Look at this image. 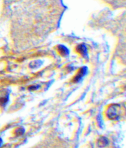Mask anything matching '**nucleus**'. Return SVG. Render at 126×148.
I'll return each instance as SVG.
<instances>
[{"label":"nucleus","instance_id":"1","mask_svg":"<svg viewBox=\"0 0 126 148\" xmlns=\"http://www.w3.org/2000/svg\"><path fill=\"white\" fill-rule=\"evenodd\" d=\"M107 117L111 120L118 119L121 115V106L119 104L110 106L107 110Z\"/></svg>","mask_w":126,"mask_h":148},{"label":"nucleus","instance_id":"2","mask_svg":"<svg viewBox=\"0 0 126 148\" xmlns=\"http://www.w3.org/2000/svg\"><path fill=\"white\" fill-rule=\"evenodd\" d=\"M108 141L105 137H101L97 141V145L99 147H104L108 145Z\"/></svg>","mask_w":126,"mask_h":148},{"label":"nucleus","instance_id":"3","mask_svg":"<svg viewBox=\"0 0 126 148\" xmlns=\"http://www.w3.org/2000/svg\"><path fill=\"white\" fill-rule=\"evenodd\" d=\"M86 72H87L86 67H83L82 69H81V70L80 71V72H79V73H78V75L75 77V78H74V81L75 82H79L82 78V77L85 75Z\"/></svg>","mask_w":126,"mask_h":148},{"label":"nucleus","instance_id":"4","mask_svg":"<svg viewBox=\"0 0 126 148\" xmlns=\"http://www.w3.org/2000/svg\"><path fill=\"white\" fill-rule=\"evenodd\" d=\"M77 50L82 55H86L87 54V48L84 45H79L77 48Z\"/></svg>","mask_w":126,"mask_h":148},{"label":"nucleus","instance_id":"5","mask_svg":"<svg viewBox=\"0 0 126 148\" xmlns=\"http://www.w3.org/2000/svg\"><path fill=\"white\" fill-rule=\"evenodd\" d=\"M59 49L60 51V52L63 56H66L68 53V51L67 48H65L63 46H60L59 47Z\"/></svg>","mask_w":126,"mask_h":148},{"label":"nucleus","instance_id":"6","mask_svg":"<svg viewBox=\"0 0 126 148\" xmlns=\"http://www.w3.org/2000/svg\"><path fill=\"white\" fill-rule=\"evenodd\" d=\"M24 130L22 128H18L17 130V135H21L22 134H24Z\"/></svg>","mask_w":126,"mask_h":148},{"label":"nucleus","instance_id":"7","mask_svg":"<svg viewBox=\"0 0 126 148\" xmlns=\"http://www.w3.org/2000/svg\"><path fill=\"white\" fill-rule=\"evenodd\" d=\"M7 98H2V99H0V104H6V103H7Z\"/></svg>","mask_w":126,"mask_h":148},{"label":"nucleus","instance_id":"8","mask_svg":"<svg viewBox=\"0 0 126 148\" xmlns=\"http://www.w3.org/2000/svg\"><path fill=\"white\" fill-rule=\"evenodd\" d=\"M38 88V86H32L31 87H30V90H36V89H37Z\"/></svg>","mask_w":126,"mask_h":148},{"label":"nucleus","instance_id":"9","mask_svg":"<svg viewBox=\"0 0 126 148\" xmlns=\"http://www.w3.org/2000/svg\"><path fill=\"white\" fill-rule=\"evenodd\" d=\"M1 143H2V140H1V139L0 138V145H1Z\"/></svg>","mask_w":126,"mask_h":148}]
</instances>
